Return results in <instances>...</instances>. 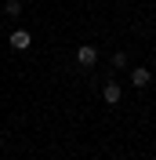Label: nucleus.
Instances as JSON below:
<instances>
[{"instance_id": "1", "label": "nucleus", "mask_w": 156, "mask_h": 160, "mask_svg": "<svg viewBox=\"0 0 156 160\" xmlns=\"http://www.w3.org/2000/svg\"><path fill=\"white\" fill-rule=\"evenodd\" d=\"M76 62L91 69V66L98 62V48H95V44H80V48H76Z\"/></svg>"}, {"instance_id": "2", "label": "nucleus", "mask_w": 156, "mask_h": 160, "mask_svg": "<svg viewBox=\"0 0 156 160\" xmlns=\"http://www.w3.org/2000/svg\"><path fill=\"white\" fill-rule=\"evenodd\" d=\"M102 98H105L109 106H116V102L124 98V91H120V84H116V80H109L105 88H102Z\"/></svg>"}, {"instance_id": "3", "label": "nucleus", "mask_w": 156, "mask_h": 160, "mask_svg": "<svg viewBox=\"0 0 156 160\" xmlns=\"http://www.w3.org/2000/svg\"><path fill=\"white\" fill-rule=\"evenodd\" d=\"M29 44H33L29 29H15V33H11V48H15V51H26Z\"/></svg>"}, {"instance_id": "4", "label": "nucleus", "mask_w": 156, "mask_h": 160, "mask_svg": "<svg viewBox=\"0 0 156 160\" xmlns=\"http://www.w3.org/2000/svg\"><path fill=\"white\" fill-rule=\"evenodd\" d=\"M149 80H153V73H149L145 66H134V69H131V84H134V88H145Z\"/></svg>"}, {"instance_id": "5", "label": "nucleus", "mask_w": 156, "mask_h": 160, "mask_svg": "<svg viewBox=\"0 0 156 160\" xmlns=\"http://www.w3.org/2000/svg\"><path fill=\"white\" fill-rule=\"evenodd\" d=\"M4 15H7V18H18V15H22V4H18V0H7V4H4Z\"/></svg>"}, {"instance_id": "6", "label": "nucleus", "mask_w": 156, "mask_h": 160, "mask_svg": "<svg viewBox=\"0 0 156 160\" xmlns=\"http://www.w3.org/2000/svg\"><path fill=\"white\" fill-rule=\"evenodd\" d=\"M113 66H116V69H124V66H127V55H124V51H116V55H113Z\"/></svg>"}]
</instances>
